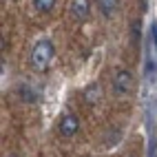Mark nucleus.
I'll list each match as a JSON object with an SVG mask.
<instances>
[{"mask_svg":"<svg viewBox=\"0 0 157 157\" xmlns=\"http://www.w3.org/2000/svg\"><path fill=\"white\" fill-rule=\"evenodd\" d=\"M91 13V0H71L69 5V16L75 22H84Z\"/></svg>","mask_w":157,"mask_h":157,"instance_id":"obj_3","label":"nucleus"},{"mask_svg":"<svg viewBox=\"0 0 157 157\" xmlns=\"http://www.w3.org/2000/svg\"><path fill=\"white\" fill-rule=\"evenodd\" d=\"M151 38H153V44H155V49H157V22L151 25Z\"/></svg>","mask_w":157,"mask_h":157,"instance_id":"obj_9","label":"nucleus"},{"mask_svg":"<svg viewBox=\"0 0 157 157\" xmlns=\"http://www.w3.org/2000/svg\"><path fill=\"white\" fill-rule=\"evenodd\" d=\"M98 7H100V13L104 18H111L117 13L120 9V0H98Z\"/></svg>","mask_w":157,"mask_h":157,"instance_id":"obj_5","label":"nucleus"},{"mask_svg":"<svg viewBox=\"0 0 157 157\" xmlns=\"http://www.w3.org/2000/svg\"><path fill=\"white\" fill-rule=\"evenodd\" d=\"M131 89H133V73L126 71V69H120L113 78V93L124 100L131 93Z\"/></svg>","mask_w":157,"mask_h":157,"instance_id":"obj_2","label":"nucleus"},{"mask_svg":"<svg viewBox=\"0 0 157 157\" xmlns=\"http://www.w3.org/2000/svg\"><path fill=\"white\" fill-rule=\"evenodd\" d=\"M148 157H157V128H151V137H148Z\"/></svg>","mask_w":157,"mask_h":157,"instance_id":"obj_7","label":"nucleus"},{"mask_svg":"<svg viewBox=\"0 0 157 157\" xmlns=\"http://www.w3.org/2000/svg\"><path fill=\"white\" fill-rule=\"evenodd\" d=\"M53 56H56V47L51 40H38V42L33 44V49H31V67H33L36 71H47L51 67V62H53Z\"/></svg>","mask_w":157,"mask_h":157,"instance_id":"obj_1","label":"nucleus"},{"mask_svg":"<svg viewBox=\"0 0 157 157\" xmlns=\"http://www.w3.org/2000/svg\"><path fill=\"white\" fill-rule=\"evenodd\" d=\"M33 7L38 11H42V13H49L51 9L56 7V0H33Z\"/></svg>","mask_w":157,"mask_h":157,"instance_id":"obj_6","label":"nucleus"},{"mask_svg":"<svg viewBox=\"0 0 157 157\" xmlns=\"http://www.w3.org/2000/svg\"><path fill=\"white\" fill-rule=\"evenodd\" d=\"M78 128H80L78 115H73V113H64V115H62L60 126H58V131H60L62 137H73V135L78 133Z\"/></svg>","mask_w":157,"mask_h":157,"instance_id":"obj_4","label":"nucleus"},{"mask_svg":"<svg viewBox=\"0 0 157 157\" xmlns=\"http://www.w3.org/2000/svg\"><path fill=\"white\" fill-rule=\"evenodd\" d=\"M9 157H18V155H9Z\"/></svg>","mask_w":157,"mask_h":157,"instance_id":"obj_10","label":"nucleus"},{"mask_svg":"<svg viewBox=\"0 0 157 157\" xmlns=\"http://www.w3.org/2000/svg\"><path fill=\"white\" fill-rule=\"evenodd\" d=\"M146 78H148V82H155V62L151 58L146 60Z\"/></svg>","mask_w":157,"mask_h":157,"instance_id":"obj_8","label":"nucleus"}]
</instances>
